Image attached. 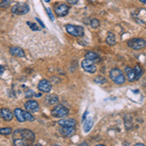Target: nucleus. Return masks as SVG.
I'll return each mask as SVG.
<instances>
[{
	"instance_id": "20e7f679",
	"label": "nucleus",
	"mask_w": 146,
	"mask_h": 146,
	"mask_svg": "<svg viewBox=\"0 0 146 146\" xmlns=\"http://www.w3.org/2000/svg\"><path fill=\"white\" fill-rule=\"evenodd\" d=\"M65 30L67 31V33L74 37H82L84 36V28L80 25H65Z\"/></svg>"
},
{
	"instance_id": "f3484780",
	"label": "nucleus",
	"mask_w": 146,
	"mask_h": 146,
	"mask_svg": "<svg viewBox=\"0 0 146 146\" xmlns=\"http://www.w3.org/2000/svg\"><path fill=\"white\" fill-rule=\"evenodd\" d=\"M125 73H126V76L129 82H133L135 81V71L131 67H128L127 66L125 68Z\"/></svg>"
},
{
	"instance_id": "f257e3e1",
	"label": "nucleus",
	"mask_w": 146,
	"mask_h": 146,
	"mask_svg": "<svg viewBox=\"0 0 146 146\" xmlns=\"http://www.w3.org/2000/svg\"><path fill=\"white\" fill-rule=\"evenodd\" d=\"M14 116L17 118L18 122L20 123H25V122H32L34 121L35 118L33 115L30 114V112L27 111V110H23L21 108H16L14 110Z\"/></svg>"
},
{
	"instance_id": "dca6fc26",
	"label": "nucleus",
	"mask_w": 146,
	"mask_h": 146,
	"mask_svg": "<svg viewBox=\"0 0 146 146\" xmlns=\"http://www.w3.org/2000/svg\"><path fill=\"white\" fill-rule=\"evenodd\" d=\"M58 124L60 127H75L76 126V121L73 119H62L58 122Z\"/></svg>"
},
{
	"instance_id": "393cba45",
	"label": "nucleus",
	"mask_w": 146,
	"mask_h": 146,
	"mask_svg": "<svg viewBox=\"0 0 146 146\" xmlns=\"http://www.w3.org/2000/svg\"><path fill=\"white\" fill-rule=\"evenodd\" d=\"M90 25L91 27L93 28H98V27H100V21L98 20V19H93L92 21H90Z\"/></svg>"
},
{
	"instance_id": "6ab92c4d",
	"label": "nucleus",
	"mask_w": 146,
	"mask_h": 146,
	"mask_svg": "<svg viewBox=\"0 0 146 146\" xmlns=\"http://www.w3.org/2000/svg\"><path fill=\"white\" fill-rule=\"evenodd\" d=\"M105 41H106V43L110 46L115 45V44H116V37H115V35L113 33H108Z\"/></svg>"
},
{
	"instance_id": "bb28decb",
	"label": "nucleus",
	"mask_w": 146,
	"mask_h": 146,
	"mask_svg": "<svg viewBox=\"0 0 146 146\" xmlns=\"http://www.w3.org/2000/svg\"><path fill=\"white\" fill-rule=\"evenodd\" d=\"M46 10H47V12H48V15H49V17H50V18H51V20H52V21H53V22H54V21H55V18H54L53 14H52V11H51V9H48V8H47Z\"/></svg>"
},
{
	"instance_id": "6e6552de",
	"label": "nucleus",
	"mask_w": 146,
	"mask_h": 146,
	"mask_svg": "<svg viewBox=\"0 0 146 146\" xmlns=\"http://www.w3.org/2000/svg\"><path fill=\"white\" fill-rule=\"evenodd\" d=\"M55 5V13L58 17H65L69 12V6L65 3H58Z\"/></svg>"
},
{
	"instance_id": "9d476101",
	"label": "nucleus",
	"mask_w": 146,
	"mask_h": 146,
	"mask_svg": "<svg viewBox=\"0 0 146 146\" xmlns=\"http://www.w3.org/2000/svg\"><path fill=\"white\" fill-rule=\"evenodd\" d=\"M25 108L27 111L30 113H34V112L38 111L40 109V106H39V103L37 102L36 100H29L25 103Z\"/></svg>"
},
{
	"instance_id": "39448f33",
	"label": "nucleus",
	"mask_w": 146,
	"mask_h": 146,
	"mask_svg": "<svg viewBox=\"0 0 146 146\" xmlns=\"http://www.w3.org/2000/svg\"><path fill=\"white\" fill-rule=\"evenodd\" d=\"M68 113H69V110L62 104L56 105V106L51 110L52 116L56 117V118H64V117H66L68 115Z\"/></svg>"
},
{
	"instance_id": "b1692460",
	"label": "nucleus",
	"mask_w": 146,
	"mask_h": 146,
	"mask_svg": "<svg viewBox=\"0 0 146 146\" xmlns=\"http://www.w3.org/2000/svg\"><path fill=\"white\" fill-rule=\"evenodd\" d=\"M11 4V0H0V8H8Z\"/></svg>"
},
{
	"instance_id": "5701e85b",
	"label": "nucleus",
	"mask_w": 146,
	"mask_h": 146,
	"mask_svg": "<svg viewBox=\"0 0 146 146\" xmlns=\"http://www.w3.org/2000/svg\"><path fill=\"white\" fill-rule=\"evenodd\" d=\"M11 133H13V129H12L11 128H2L0 129V135H11Z\"/></svg>"
},
{
	"instance_id": "7c9ffc66",
	"label": "nucleus",
	"mask_w": 146,
	"mask_h": 146,
	"mask_svg": "<svg viewBox=\"0 0 146 146\" xmlns=\"http://www.w3.org/2000/svg\"><path fill=\"white\" fill-rule=\"evenodd\" d=\"M87 114H88V111H86V112H85V113H84V116H83V120H85V118H86Z\"/></svg>"
},
{
	"instance_id": "72a5a7b5",
	"label": "nucleus",
	"mask_w": 146,
	"mask_h": 146,
	"mask_svg": "<svg viewBox=\"0 0 146 146\" xmlns=\"http://www.w3.org/2000/svg\"><path fill=\"white\" fill-rule=\"evenodd\" d=\"M45 2H47V3H48V2H50V0H45Z\"/></svg>"
},
{
	"instance_id": "cd10ccee",
	"label": "nucleus",
	"mask_w": 146,
	"mask_h": 146,
	"mask_svg": "<svg viewBox=\"0 0 146 146\" xmlns=\"http://www.w3.org/2000/svg\"><path fill=\"white\" fill-rule=\"evenodd\" d=\"M69 4H71V5H76L77 3H78L79 0H66Z\"/></svg>"
},
{
	"instance_id": "423d86ee",
	"label": "nucleus",
	"mask_w": 146,
	"mask_h": 146,
	"mask_svg": "<svg viewBox=\"0 0 146 146\" xmlns=\"http://www.w3.org/2000/svg\"><path fill=\"white\" fill-rule=\"evenodd\" d=\"M28 11H29V7L25 3H18L12 7V13H14L15 15H25L28 13Z\"/></svg>"
},
{
	"instance_id": "a878e982",
	"label": "nucleus",
	"mask_w": 146,
	"mask_h": 146,
	"mask_svg": "<svg viewBox=\"0 0 146 146\" xmlns=\"http://www.w3.org/2000/svg\"><path fill=\"white\" fill-rule=\"evenodd\" d=\"M27 25H29L30 28H31L32 30H34V31H37V30H40V28L37 27L35 23H29V22H27Z\"/></svg>"
},
{
	"instance_id": "7ed1b4c3",
	"label": "nucleus",
	"mask_w": 146,
	"mask_h": 146,
	"mask_svg": "<svg viewBox=\"0 0 146 146\" xmlns=\"http://www.w3.org/2000/svg\"><path fill=\"white\" fill-rule=\"evenodd\" d=\"M14 135H20L19 138H23V139L27 140L28 143L34 141V138H35V135L33 131H31L30 129H17V131H14Z\"/></svg>"
},
{
	"instance_id": "2eb2a0df",
	"label": "nucleus",
	"mask_w": 146,
	"mask_h": 146,
	"mask_svg": "<svg viewBox=\"0 0 146 146\" xmlns=\"http://www.w3.org/2000/svg\"><path fill=\"white\" fill-rule=\"evenodd\" d=\"M85 58H87V60H92V62H94L95 63L100 62L101 60L100 56L96 53H95V52H92V51L87 52L86 55H85Z\"/></svg>"
},
{
	"instance_id": "473e14b6",
	"label": "nucleus",
	"mask_w": 146,
	"mask_h": 146,
	"mask_svg": "<svg viewBox=\"0 0 146 146\" xmlns=\"http://www.w3.org/2000/svg\"><path fill=\"white\" fill-rule=\"evenodd\" d=\"M144 144H143V143H137V144H136V146H143Z\"/></svg>"
},
{
	"instance_id": "2f4dec72",
	"label": "nucleus",
	"mask_w": 146,
	"mask_h": 146,
	"mask_svg": "<svg viewBox=\"0 0 146 146\" xmlns=\"http://www.w3.org/2000/svg\"><path fill=\"white\" fill-rule=\"evenodd\" d=\"M139 1L141 2V3H143V4L146 3V0H139Z\"/></svg>"
},
{
	"instance_id": "a211bd4d",
	"label": "nucleus",
	"mask_w": 146,
	"mask_h": 146,
	"mask_svg": "<svg viewBox=\"0 0 146 146\" xmlns=\"http://www.w3.org/2000/svg\"><path fill=\"white\" fill-rule=\"evenodd\" d=\"M94 126V120L90 118V119H87L84 123V131L85 133H89L91 131V129L93 128Z\"/></svg>"
},
{
	"instance_id": "f03ea898",
	"label": "nucleus",
	"mask_w": 146,
	"mask_h": 146,
	"mask_svg": "<svg viewBox=\"0 0 146 146\" xmlns=\"http://www.w3.org/2000/svg\"><path fill=\"white\" fill-rule=\"evenodd\" d=\"M110 79L117 85H123L126 81V77H125L124 73L119 68H113L109 72Z\"/></svg>"
},
{
	"instance_id": "0eeeda50",
	"label": "nucleus",
	"mask_w": 146,
	"mask_h": 146,
	"mask_svg": "<svg viewBox=\"0 0 146 146\" xmlns=\"http://www.w3.org/2000/svg\"><path fill=\"white\" fill-rule=\"evenodd\" d=\"M128 46L133 50H140L145 47V40L141 38H131L128 41Z\"/></svg>"
},
{
	"instance_id": "c756f323",
	"label": "nucleus",
	"mask_w": 146,
	"mask_h": 146,
	"mask_svg": "<svg viewBox=\"0 0 146 146\" xmlns=\"http://www.w3.org/2000/svg\"><path fill=\"white\" fill-rule=\"evenodd\" d=\"M35 20H36V21H37V22H38V23H40V25H42V27H45V25H43V23H42V22H41V21H40V20H39V19H38V18H36V19H35Z\"/></svg>"
},
{
	"instance_id": "4468645a",
	"label": "nucleus",
	"mask_w": 146,
	"mask_h": 146,
	"mask_svg": "<svg viewBox=\"0 0 146 146\" xmlns=\"http://www.w3.org/2000/svg\"><path fill=\"white\" fill-rule=\"evenodd\" d=\"M75 133H76L75 127H62V129H60V133L66 137L72 136Z\"/></svg>"
},
{
	"instance_id": "9b49d317",
	"label": "nucleus",
	"mask_w": 146,
	"mask_h": 146,
	"mask_svg": "<svg viewBox=\"0 0 146 146\" xmlns=\"http://www.w3.org/2000/svg\"><path fill=\"white\" fill-rule=\"evenodd\" d=\"M38 90L43 93H50L52 90V85L48 80L43 79L38 83Z\"/></svg>"
},
{
	"instance_id": "1a4fd4ad",
	"label": "nucleus",
	"mask_w": 146,
	"mask_h": 146,
	"mask_svg": "<svg viewBox=\"0 0 146 146\" xmlns=\"http://www.w3.org/2000/svg\"><path fill=\"white\" fill-rule=\"evenodd\" d=\"M81 66L85 70V71H87L89 73H95L96 71V63L94 62H92V60H87V58H85V60H82Z\"/></svg>"
},
{
	"instance_id": "412c9836",
	"label": "nucleus",
	"mask_w": 146,
	"mask_h": 146,
	"mask_svg": "<svg viewBox=\"0 0 146 146\" xmlns=\"http://www.w3.org/2000/svg\"><path fill=\"white\" fill-rule=\"evenodd\" d=\"M14 144L17 146H25V145H28L29 143H28L27 140L23 139V138H15V139H14Z\"/></svg>"
},
{
	"instance_id": "ddd939ff",
	"label": "nucleus",
	"mask_w": 146,
	"mask_h": 146,
	"mask_svg": "<svg viewBox=\"0 0 146 146\" xmlns=\"http://www.w3.org/2000/svg\"><path fill=\"white\" fill-rule=\"evenodd\" d=\"M9 52H10L12 56H17V58H23V56H25V51L22 48H20V47H11Z\"/></svg>"
},
{
	"instance_id": "c85d7f7f",
	"label": "nucleus",
	"mask_w": 146,
	"mask_h": 146,
	"mask_svg": "<svg viewBox=\"0 0 146 146\" xmlns=\"http://www.w3.org/2000/svg\"><path fill=\"white\" fill-rule=\"evenodd\" d=\"M4 70H5V68H4V66L0 65V75H2V73L4 72Z\"/></svg>"
},
{
	"instance_id": "4be33fe9",
	"label": "nucleus",
	"mask_w": 146,
	"mask_h": 146,
	"mask_svg": "<svg viewBox=\"0 0 146 146\" xmlns=\"http://www.w3.org/2000/svg\"><path fill=\"white\" fill-rule=\"evenodd\" d=\"M133 71H135V80H138L141 77V75H142V68H141L139 65H135V69H133Z\"/></svg>"
},
{
	"instance_id": "f8f14e48",
	"label": "nucleus",
	"mask_w": 146,
	"mask_h": 146,
	"mask_svg": "<svg viewBox=\"0 0 146 146\" xmlns=\"http://www.w3.org/2000/svg\"><path fill=\"white\" fill-rule=\"evenodd\" d=\"M0 117L5 121H11L14 118V113H12L7 108H1L0 109Z\"/></svg>"
},
{
	"instance_id": "aec40b11",
	"label": "nucleus",
	"mask_w": 146,
	"mask_h": 146,
	"mask_svg": "<svg viewBox=\"0 0 146 146\" xmlns=\"http://www.w3.org/2000/svg\"><path fill=\"white\" fill-rule=\"evenodd\" d=\"M58 101V98L55 95H52V96H49L46 100V102L49 103V104H56V102Z\"/></svg>"
}]
</instances>
